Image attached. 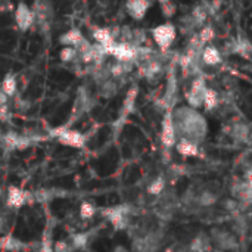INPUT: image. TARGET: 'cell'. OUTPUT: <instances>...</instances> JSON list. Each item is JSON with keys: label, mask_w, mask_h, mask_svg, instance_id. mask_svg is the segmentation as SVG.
Returning <instances> with one entry per match:
<instances>
[{"label": "cell", "mask_w": 252, "mask_h": 252, "mask_svg": "<svg viewBox=\"0 0 252 252\" xmlns=\"http://www.w3.org/2000/svg\"><path fill=\"white\" fill-rule=\"evenodd\" d=\"M9 6V0H0V13L4 12V9Z\"/></svg>", "instance_id": "obj_13"}, {"label": "cell", "mask_w": 252, "mask_h": 252, "mask_svg": "<svg viewBox=\"0 0 252 252\" xmlns=\"http://www.w3.org/2000/svg\"><path fill=\"white\" fill-rule=\"evenodd\" d=\"M216 37V32H214V30H213V27H210V25H205V27H202L201 28V31H199V34H198V41L202 44V46H205V44H208L213 38Z\"/></svg>", "instance_id": "obj_9"}, {"label": "cell", "mask_w": 252, "mask_h": 252, "mask_svg": "<svg viewBox=\"0 0 252 252\" xmlns=\"http://www.w3.org/2000/svg\"><path fill=\"white\" fill-rule=\"evenodd\" d=\"M59 58L62 62H74L78 58V52L75 47H69V46H63L59 52Z\"/></svg>", "instance_id": "obj_10"}, {"label": "cell", "mask_w": 252, "mask_h": 252, "mask_svg": "<svg viewBox=\"0 0 252 252\" xmlns=\"http://www.w3.org/2000/svg\"><path fill=\"white\" fill-rule=\"evenodd\" d=\"M201 62L208 66H216L223 62V55L216 46H204L201 52Z\"/></svg>", "instance_id": "obj_7"}, {"label": "cell", "mask_w": 252, "mask_h": 252, "mask_svg": "<svg viewBox=\"0 0 252 252\" xmlns=\"http://www.w3.org/2000/svg\"><path fill=\"white\" fill-rule=\"evenodd\" d=\"M92 35H93L94 41H96L97 44H100V46L106 50V53H108V56H109V49H111V47L114 46V43L117 41V38H115L112 30H109V28H94L93 32H92Z\"/></svg>", "instance_id": "obj_5"}, {"label": "cell", "mask_w": 252, "mask_h": 252, "mask_svg": "<svg viewBox=\"0 0 252 252\" xmlns=\"http://www.w3.org/2000/svg\"><path fill=\"white\" fill-rule=\"evenodd\" d=\"M84 41H86V38L78 28H71L59 37V43L62 46H69V47H75V49H78Z\"/></svg>", "instance_id": "obj_6"}, {"label": "cell", "mask_w": 252, "mask_h": 252, "mask_svg": "<svg viewBox=\"0 0 252 252\" xmlns=\"http://www.w3.org/2000/svg\"><path fill=\"white\" fill-rule=\"evenodd\" d=\"M1 92L7 96H12L16 92V75H13L12 72H9L1 83Z\"/></svg>", "instance_id": "obj_8"}, {"label": "cell", "mask_w": 252, "mask_h": 252, "mask_svg": "<svg viewBox=\"0 0 252 252\" xmlns=\"http://www.w3.org/2000/svg\"><path fill=\"white\" fill-rule=\"evenodd\" d=\"M117 90H118V86H117L115 81H112L111 78L100 84V94H102L103 97H111V96H114V94L117 93Z\"/></svg>", "instance_id": "obj_12"}, {"label": "cell", "mask_w": 252, "mask_h": 252, "mask_svg": "<svg viewBox=\"0 0 252 252\" xmlns=\"http://www.w3.org/2000/svg\"><path fill=\"white\" fill-rule=\"evenodd\" d=\"M151 34H152V38H154L155 44L161 50L165 52L174 43L176 35H177V31H176V27L171 22H165V24H161V25L152 28Z\"/></svg>", "instance_id": "obj_1"}, {"label": "cell", "mask_w": 252, "mask_h": 252, "mask_svg": "<svg viewBox=\"0 0 252 252\" xmlns=\"http://www.w3.org/2000/svg\"><path fill=\"white\" fill-rule=\"evenodd\" d=\"M109 55L120 62H136V46L117 40L109 49Z\"/></svg>", "instance_id": "obj_2"}, {"label": "cell", "mask_w": 252, "mask_h": 252, "mask_svg": "<svg viewBox=\"0 0 252 252\" xmlns=\"http://www.w3.org/2000/svg\"><path fill=\"white\" fill-rule=\"evenodd\" d=\"M15 22H16V27L21 30V31H28L32 25H34V13H32V9L24 3V1H19L16 9H15Z\"/></svg>", "instance_id": "obj_3"}, {"label": "cell", "mask_w": 252, "mask_h": 252, "mask_svg": "<svg viewBox=\"0 0 252 252\" xmlns=\"http://www.w3.org/2000/svg\"><path fill=\"white\" fill-rule=\"evenodd\" d=\"M151 7V1L149 0H127L126 1V10L127 13L136 19V21H142L148 10Z\"/></svg>", "instance_id": "obj_4"}, {"label": "cell", "mask_w": 252, "mask_h": 252, "mask_svg": "<svg viewBox=\"0 0 252 252\" xmlns=\"http://www.w3.org/2000/svg\"><path fill=\"white\" fill-rule=\"evenodd\" d=\"M221 1L223 0H213V10H219L221 6Z\"/></svg>", "instance_id": "obj_14"}, {"label": "cell", "mask_w": 252, "mask_h": 252, "mask_svg": "<svg viewBox=\"0 0 252 252\" xmlns=\"http://www.w3.org/2000/svg\"><path fill=\"white\" fill-rule=\"evenodd\" d=\"M62 142L72 145V146H78L83 143V136L77 131H63L62 133Z\"/></svg>", "instance_id": "obj_11"}]
</instances>
